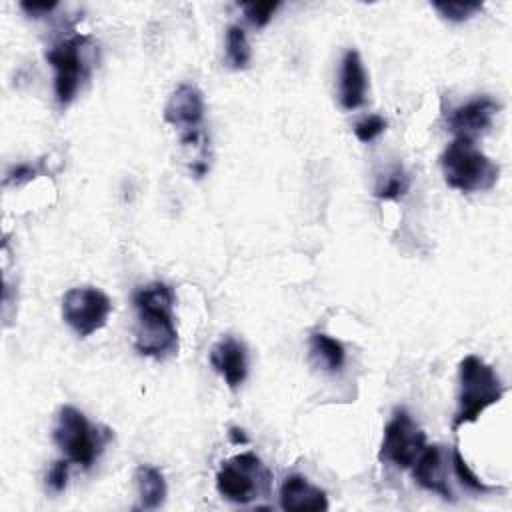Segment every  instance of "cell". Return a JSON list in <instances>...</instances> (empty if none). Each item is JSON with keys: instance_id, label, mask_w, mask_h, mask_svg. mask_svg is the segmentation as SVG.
Returning a JSON list of instances; mask_svg holds the SVG:
<instances>
[{"instance_id": "1", "label": "cell", "mask_w": 512, "mask_h": 512, "mask_svg": "<svg viewBox=\"0 0 512 512\" xmlns=\"http://www.w3.org/2000/svg\"><path fill=\"white\" fill-rule=\"evenodd\" d=\"M138 310L134 348L156 360L178 352V330L174 324V290L164 282H152L134 292Z\"/></svg>"}, {"instance_id": "2", "label": "cell", "mask_w": 512, "mask_h": 512, "mask_svg": "<svg viewBox=\"0 0 512 512\" xmlns=\"http://www.w3.org/2000/svg\"><path fill=\"white\" fill-rule=\"evenodd\" d=\"M504 392L498 372L488 362L476 354L464 356L458 366V408L452 428L476 422L488 406L500 402Z\"/></svg>"}, {"instance_id": "3", "label": "cell", "mask_w": 512, "mask_h": 512, "mask_svg": "<svg viewBox=\"0 0 512 512\" xmlns=\"http://www.w3.org/2000/svg\"><path fill=\"white\" fill-rule=\"evenodd\" d=\"M444 180L460 192H484L494 188L500 168L474 142L454 138L440 156Z\"/></svg>"}, {"instance_id": "4", "label": "cell", "mask_w": 512, "mask_h": 512, "mask_svg": "<svg viewBox=\"0 0 512 512\" xmlns=\"http://www.w3.org/2000/svg\"><path fill=\"white\" fill-rule=\"evenodd\" d=\"M268 484L270 472L252 452H244L226 460L216 472L218 494L236 504H248L258 498V494L268 492Z\"/></svg>"}, {"instance_id": "5", "label": "cell", "mask_w": 512, "mask_h": 512, "mask_svg": "<svg viewBox=\"0 0 512 512\" xmlns=\"http://www.w3.org/2000/svg\"><path fill=\"white\" fill-rule=\"evenodd\" d=\"M54 442L74 464L90 468L98 458L104 438L74 406H62L54 426Z\"/></svg>"}, {"instance_id": "6", "label": "cell", "mask_w": 512, "mask_h": 512, "mask_svg": "<svg viewBox=\"0 0 512 512\" xmlns=\"http://www.w3.org/2000/svg\"><path fill=\"white\" fill-rule=\"evenodd\" d=\"M112 312L110 298L92 286L70 288L62 296V318L82 338L104 328Z\"/></svg>"}, {"instance_id": "7", "label": "cell", "mask_w": 512, "mask_h": 512, "mask_svg": "<svg viewBox=\"0 0 512 512\" xmlns=\"http://www.w3.org/2000/svg\"><path fill=\"white\" fill-rule=\"evenodd\" d=\"M88 36L74 34L66 40H60L46 52V60L54 68V94L60 106H68L86 76V66L82 60V48L88 42Z\"/></svg>"}, {"instance_id": "8", "label": "cell", "mask_w": 512, "mask_h": 512, "mask_svg": "<svg viewBox=\"0 0 512 512\" xmlns=\"http://www.w3.org/2000/svg\"><path fill=\"white\" fill-rule=\"evenodd\" d=\"M426 446L424 430L404 410H396L384 426L380 460H386L398 468H410Z\"/></svg>"}, {"instance_id": "9", "label": "cell", "mask_w": 512, "mask_h": 512, "mask_svg": "<svg viewBox=\"0 0 512 512\" xmlns=\"http://www.w3.org/2000/svg\"><path fill=\"white\" fill-rule=\"evenodd\" d=\"M498 110L500 104L494 98L478 96L452 108L446 116V124L456 138L474 142L492 128V120Z\"/></svg>"}, {"instance_id": "10", "label": "cell", "mask_w": 512, "mask_h": 512, "mask_svg": "<svg viewBox=\"0 0 512 512\" xmlns=\"http://www.w3.org/2000/svg\"><path fill=\"white\" fill-rule=\"evenodd\" d=\"M204 94L194 84H180L168 98L164 106V120L188 132L200 130L204 120Z\"/></svg>"}, {"instance_id": "11", "label": "cell", "mask_w": 512, "mask_h": 512, "mask_svg": "<svg viewBox=\"0 0 512 512\" xmlns=\"http://www.w3.org/2000/svg\"><path fill=\"white\" fill-rule=\"evenodd\" d=\"M410 468H412V478L424 490H430V492L442 496L444 500H454V494L446 480L448 462H446V452L442 450V446L426 444Z\"/></svg>"}, {"instance_id": "12", "label": "cell", "mask_w": 512, "mask_h": 512, "mask_svg": "<svg viewBox=\"0 0 512 512\" xmlns=\"http://www.w3.org/2000/svg\"><path fill=\"white\" fill-rule=\"evenodd\" d=\"M210 364L224 378V382L232 390H236L246 380V374H248L246 346L234 336H224L212 346Z\"/></svg>"}, {"instance_id": "13", "label": "cell", "mask_w": 512, "mask_h": 512, "mask_svg": "<svg viewBox=\"0 0 512 512\" xmlns=\"http://www.w3.org/2000/svg\"><path fill=\"white\" fill-rule=\"evenodd\" d=\"M368 76L358 50L350 48L344 52L340 62V86L338 98L344 110H356L366 102Z\"/></svg>"}, {"instance_id": "14", "label": "cell", "mask_w": 512, "mask_h": 512, "mask_svg": "<svg viewBox=\"0 0 512 512\" xmlns=\"http://www.w3.org/2000/svg\"><path fill=\"white\" fill-rule=\"evenodd\" d=\"M280 508L282 510H328V498L326 492L320 486H314L308 482V478L300 474H290L284 478L280 486Z\"/></svg>"}, {"instance_id": "15", "label": "cell", "mask_w": 512, "mask_h": 512, "mask_svg": "<svg viewBox=\"0 0 512 512\" xmlns=\"http://www.w3.org/2000/svg\"><path fill=\"white\" fill-rule=\"evenodd\" d=\"M134 486L138 492L140 510H156L166 500V480L164 474L150 464H140L134 468Z\"/></svg>"}, {"instance_id": "16", "label": "cell", "mask_w": 512, "mask_h": 512, "mask_svg": "<svg viewBox=\"0 0 512 512\" xmlns=\"http://www.w3.org/2000/svg\"><path fill=\"white\" fill-rule=\"evenodd\" d=\"M310 354L314 358V362L326 370V372H340L344 362H346V350L342 346L340 340L328 336V334H322V332H316L312 334L310 338Z\"/></svg>"}, {"instance_id": "17", "label": "cell", "mask_w": 512, "mask_h": 512, "mask_svg": "<svg viewBox=\"0 0 512 512\" xmlns=\"http://www.w3.org/2000/svg\"><path fill=\"white\" fill-rule=\"evenodd\" d=\"M408 190H410V176L400 164H396L378 176L374 186V196L380 200H398L406 196Z\"/></svg>"}, {"instance_id": "18", "label": "cell", "mask_w": 512, "mask_h": 512, "mask_svg": "<svg viewBox=\"0 0 512 512\" xmlns=\"http://www.w3.org/2000/svg\"><path fill=\"white\" fill-rule=\"evenodd\" d=\"M226 58L234 70L248 68V64L252 60V50H250L246 32H244V28H240L236 24L228 26V30H226Z\"/></svg>"}, {"instance_id": "19", "label": "cell", "mask_w": 512, "mask_h": 512, "mask_svg": "<svg viewBox=\"0 0 512 512\" xmlns=\"http://www.w3.org/2000/svg\"><path fill=\"white\" fill-rule=\"evenodd\" d=\"M450 466H452V470H454V474H456V478L460 480V484L462 486H466L468 490H472V492H476V494H488V492H496V490H500V488H496V486H488L486 482H482L474 472H472V468L468 466V462L462 458V454H460V450L458 448H454L452 450V456H450Z\"/></svg>"}, {"instance_id": "20", "label": "cell", "mask_w": 512, "mask_h": 512, "mask_svg": "<svg viewBox=\"0 0 512 512\" xmlns=\"http://www.w3.org/2000/svg\"><path fill=\"white\" fill-rule=\"evenodd\" d=\"M432 8L450 22H464L482 10V2H432Z\"/></svg>"}, {"instance_id": "21", "label": "cell", "mask_w": 512, "mask_h": 512, "mask_svg": "<svg viewBox=\"0 0 512 512\" xmlns=\"http://www.w3.org/2000/svg\"><path fill=\"white\" fill-rule=\"evenodd\" d=\"M278 8H280V2H246V4H242V10H244L248 22L258 28H264Z\"/></svg>"}, {"instance_id": "22", "label": "cell", "mask_w": 512, "mask_h": 512, "mask_svg": "<svg viewBox=\"0 0 512 512\" xmlns=\"http://www.w3.org/2000/svg\"><path fill=\"white\" fill-rule=\"evenodd\" d=\"M384 130H386V120L380 114H370V116L362 118L360 122H356V126H354V134L360 142H372Z\"/></svg>"}, {"instance_id": "23", "label": "cell", "mask_w": 512, "mask_h": 512, "mask_svg": "<svg viewBox=\"0 0 512 512\" xmlns=\"http://www.w3.org/2000/svg\"><path fill=\"white\" fill-rule=\"evenodd\" d=\"M68 466H70V460L64 458V460H56L48 474H46V486L50 492L54 494H60L66 490V484H68Z\"/></svg>"}, {"instance_id": "24", "label": "cell", "mask_w": 512, "mask_h": 512, "mask_svg": "<svg viewBox=\"0 0 512 512\" xmlns=\"http://www.w3.org/2000/svg\"><path fill=\"white\" fill-rule=\"evenodd\" d=\"M58 6V2H20V8L34 16V18H40V16H46L50 14L54 8Z\"/></svg>"}, {"instance_id": "25", "label": "cell", "mask_w": 512, "mask_h": 512, "mask_svg": "<svg viewBox=\"0 0 512 512\" xmlns=\"http://www.w3.org/2000/svg\"><path fill=\"white\" fill-rule=\"evenodd\" d=\"M34 174H36V170H34L32 166H28V164H18L12 172H8L6 182H8V180H14L16 184H20V182H26V180L34 178Z\"/></svg>"}, {"instance_id": "26", "label": "cell", "mask_w": 512, "mask_h": 512, "mask_svg": "<svg viewBox=\"0 0 512 512\" xmlns=\"http://www.w3.org/2000/svg\"><path fill=\"white\" fill-rule=\"evenodd\" d=\"M228 436H230V442H232V444H246V442H248V436L244 434V430H242V428H236V426L230 428Z\"/></svg>"}]
</instances>
